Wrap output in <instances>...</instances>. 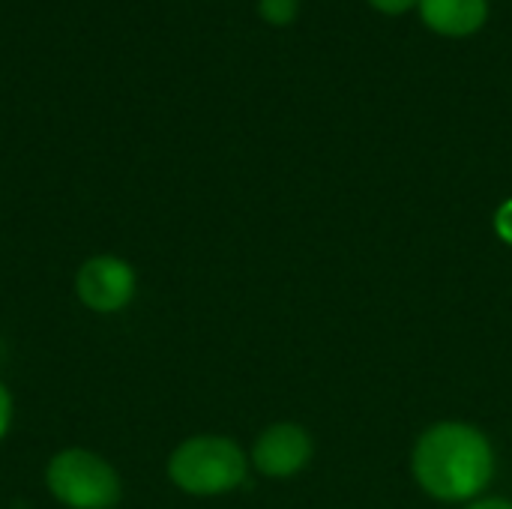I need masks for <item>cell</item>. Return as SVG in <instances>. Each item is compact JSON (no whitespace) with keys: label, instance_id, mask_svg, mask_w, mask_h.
I'll return each instance as SVG.
<instances>
[{"label":"cell","instance_id":"cell-1","mask_svg":"<svg viewBox=\"0 0 512 509\" xmlns=\"http://www.w3.org/2000/svg\"><path fill=\"white\" fill-rule=\"evenodd\" d=\"M492 447L483 432L465 423L432 426L414 450L417 483L441 501H465L492 480Z\"/></svg>","mask_w":512,"mask_h":509},{"label":"cell","instance_id":"cell-2","mask_svg":"<svg viewBox=\"0 0 512 509\" xmlns=\"http://www.w3.org/2000/svg\"><path fill=\"white\" fill-rule=\"evenodd\" d=\"M168 474L174 486L189 495H222L243 483L246 456L228 438L201 435L189 438L171 453Z\"/></svg>","mask_w":512,"mask_h":509},{"label":"cell","instance_id":"cell-3","mask_svg":"<svg viewBox=\"0 0 512 509\" xmlns=\"http://www.w3.org/2000/svg\"><path fill=\"white\" fill-rule=\"evenodd\" d=\"M51 495L69 509H111L120 501L117 471L87 450H63L45 471Z\"/></svg>","mask_w":512,"mask_h":509},{"label":"cell","instance_id":"cell-4","mask_svg":"<svg viewBox=\"0 0 512 509\" xmlns=\"http://www.w3.org/2000/svg\"><path fill=\"white\" fill-rule=\"evenodd\" d=\"M75 288L87 309L99 315H111L126 309L129 300L135 297V273L123 258L99 255L81 264Z\"/></svg>","mask_w":512,"mask_h":509},{"label":"cell","instance_id":"cell-5","mask_svg":"<svg viewBox=\"0 0 512 509\" xmlns=\"http://www.w3.org/2000/svg\"><path fill=\"white\" fill-rule=\"evenodd\" d=\"M309 459H312V441L306 429L294 423L270 426L252 450L255 468L267 477H291L303 471Z\"/></svg>","mask_w":512,"mask_h":509},{"label":"cell","instance_id":"cell-6","mask_svg":"<svg viewBox=\"0 0 512 509\" xmlns=\"http://www.w3.org/2000/svg\"><path fill=\"white\" fill-rule=\"evenodd\" d=\"M420 18L429 30L450 39H465L489 21V0H420Z\"/></svg>","mask_w":512,"mask_h":509},{"label":"cell","instance_id":"cell-7","mask_svg":"<svg viewBox=\"0 0 512 509\" xmlns=\"http://www.w3.org/2000/svg\"><path fill=\"white\" fill-rule=\"evenodd\" d=\"M297 12H300V0H258V15L273 27L291 24Z\"/></svg>","mask_w":512,"mask_h":509},{"label":"cell","instance_id":"cell-8","mask_svg":"<svg viewBox=\"0 0 512 509\" xmlns=\"http://www.w3.org/2000/svg\"><path fill=\"white\" fill-rule=\"evenodd\" d=\"M495 231H498V237H501L504 243H510L512 246V198L498 207V213H495Z\"/></svg>","mask_w":512,"mask_h":509},{"label":"cell","instance_id":"cell-9","mask_svg":"<svg viewBox=\"0 0 512 509\" xmlns=\"http://www.w3.org/2000/svg\"><path fill=\"white\" fill-rule=\"evenodd\" d=\"M378 12H384V15H405V12H411V9H417V3L420 0H369Z\"/></svg>","mask_w":512,"mask_h":509},{"label":"cell","instance_id":"cell-10","mask_svg":"<svg viewBox=\"0 0 512 509\" xmlns=\"http://www.w3.org/2000/svg\"><path fill=\"white\" fill-rule=\"evenodd\" d=\"M9 420H12V399H9L6 387L0 384V438H3L6 429H9Z\"/></svg>","mask_w":512,"mask_h":509},{"label":"cell","instance_id":"cell-11","mask_svg":"<svg viewBox=\"0 0 512 509\" xmlns=\"http://www.w3.org/2000/svg\"><path fill=\"white\" fill-rule=\"evenodd\" d=\"M468 509H512V504H507V501H483V504H474Z\"/></svg>","mask_w":512,"mask_h":509}]
</instances>
